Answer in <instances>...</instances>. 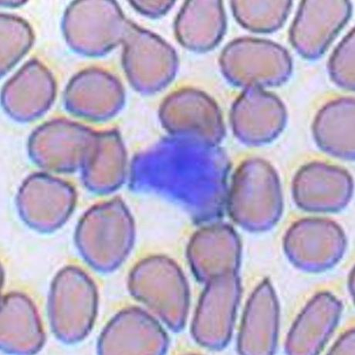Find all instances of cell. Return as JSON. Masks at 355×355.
<instances>
[{"mask_svg":"<svg viewBox=\"0 0 355 355\" xmlns=\"http://www.w3.org/2000/svg\"><path fill=\"white\" fill-rule=\"evenodd\" d=\"M291 1L232 2L239 24L252 32L266 33L278 31L292 8Z\"/></svg>","mask_w":355,"mask_h":355,"instance_id":"cell-17","label":"cell"},{"mask_svg":"<svg viewBox=\"0 0 355 355\" xmlns=\"http://www.w3.org/2000/svg\"><path fill=\"white\" fill-rule=\"evenodd\" d=\"M355 101L334 99L320 108L313 122V139L324 153L344 161L355 159Z\"/></svg>","mask_w":355,"mask_h":355,"instance_id":"cell-12","label":"cell"},{"mask_svg":"<svg viewBox=\"0 0 355 355\" xmlns=\"http://www.w3.org/2000/svg\"><path fill=\"white\" fill-rule=\"evenodd\" d=\"M74 202L72 187L46 173L30 176L18 196L19 209L24 220L40 231L59 227L71 214Z\"/></svg>","mask_w":355,"mask_h":355,"instance_id":"cell-9","label":"cell"},{"mask_svg":"<svg viewBox=\"0 0 355 355\" xmlns=\"http://www.w3.org/2000/svg\"><path fill=\"white\" fill-rule=\"evenodd\" d=\"M353 28L334 51L329 62V71L337 86L354 92V37Z\"/></svg>","mask_w":355,"mask_h":355,"instance_id":"cell-18","label":"cell"},{"mask_svg":"<svg viewBox=\"0 0 355 355\" xmlns=\"http://www.w3.org/2000/svg\"><path fill=\"white\" fill-rule=\"evenodd\" d=\"M125 92L113 79L87 80L67 89L64 105L67 111L81 119L103 121L117 115L125 105Z\"/></svg>","mask_w":355,"mask_h":355,"instance_id":"cell-14","label":"cell"},{"mask_svg":"<svg viewBox=\"0 0 355 355\" xmlns=\"http://www.w3.org/2000/svg\"><path fill=\"white\" fill-rule=\"evenodd\" d=\"M135 240L133 218L118 199L97 205L79 225L77 241L89 262L101 269H112L129 254Z\"/></svg>","mask_w":355,"mask_h":355,"instance_id":"cell-2","label":"cell"},{"mask_svg":"<svg viewBox=\"0 0 355 355\" xmlns=\"http://www.w3.org/2000/svg\"><path fill=\"white\" fill-rule=\"evenodd\" d=\"M3 94V105L10 117L31 121L43 115L53 104L55 90L50 82L10 84Z\"/></svg>","mask_w":355,"mask_h":355,"instance_id":"cell-16","label":"cell"},{"mask_svg":"<svg viewBox=\"0 0 355 355\" xmlns=\"http://www.w3.org/2000/svg\"><path fill=\"white\" fill-rule=\"evenodd\" d=\"M81 171L85 186L96 193H111L124 184L128 156L116 130L98 133L92 152Z\"/></svg>","mask_w":355,"mask_h":355,"instance_id":"cell-11","label":"cell"},{"mask_svg":"<svg viewBox=\"0 0 355 355\" xmlns=\"http://www.w3.org/2000/svg\"><path fill=\"white\" fill-rule=\"evenodd\" d=\"M351 15L347 1L302 2L291 27L293 46L306 59L322 57Z\"/></svg>","mask_w":355,"mask_h":355,"instance_id":"cell-8","label":"cell"},{"mask_svg":"<svg viewBox=\"0 0 355 355\" xmlns=\"http://www.w3.org/2000/svg\"><path fill=\"white\" fill-rule=\"evenodd\" d=\"M159 119L173 137L220 146L226 126L220 107L209 95L196 89H182L163 101Z\"/></svg>","mask_w":355,"mask_h":355,"instance_id":"cell-5","label":"cell"},{"mask_svg":"<svg viewBox=\"0 0 355 355\" xmlns=\"http://www.w3.org/2000/svg\"><path fill=\"white\" fill-rule=\"evenodd\" d=\"M351 186L352 177L345 168L323 162L306 164L295 178L298 202L315 209L340 207L347 199Z\"/></svg>","mask_w":355,"mask_h":355,"instance_id":"cell-10","label":"cell"},{"mask_svg":"<svg viewBox=\"0 0 355 355\" xmlns=\"http://www.w3.org/2000/svg\"><path fill=\"white\" fill-rule=\"evenodd\" d=\"M230 119L239 141L248 146H262L283 132L288 111L277 95L262 88H247L232 106Z\"/></svg>","mask_w":355,"mask_h":355,"instance_id":"cell-7","label":"cell"},{"mask_svg":"<svg viewBox=\"0 0 355 355\" xmlns=\"http://www.w3.org/2000/svg\"><path fill=\"white\" fill-rule=\"evenodd\" d=\"M220 64L225 77L244 89L281 86L289 79L293 66L284 47L255 38L232 41L225 47Z\"/></svg>","mask_w":355,"mask_h":355,"instance_id":"cell-4","label":"cell"},{"mask_svg":"<svg viewBox=\"0 0 355 355\" xmlns=\"http://www.w3.org/2000/svg\"><path fill=\"white\" fill-rule=\"evenodd\" d=\"M181 43L194 51L214 49L226 31V15L222 2H188L176 22Z\"/></svg>","mask_w":355,"mask_h":355,"instance_id":"cell-13","label":"cell"},{"mask_svg":"<svg viewBox=\"0 0 355 355\" xmlns=\"http://www.w3.org/2000/svg\"><path fill=\"white\" fill-rule=\"evenodd\" d=\"M228 197L230 214L241 227L250 230L269 227L279 208L276 169L263 159L243 161L233 175Z\"/></svg>","mask_w":355,"mask_h":355,"instance_id":"cell-3","label":"cell"},{"mask_svg":"<svg viewBox=\"0 0 355 355\" xmlns=\"http://www.w3.org/2000/svg\"><path fill=\"white\" fill-rule=\"evenodd\" d=\"M131 172L136 189L166 195L207 220L223 209L230 163L220 146L171 136L140 154Z\"/></svg>","mask_w":355,"mask_h":355,"instance_id":"cell-1","label":"cell"},{"mask_svg":"<svg viewBox=\"0 0 355 355\" xmlns=\"http://www.w3.org/2000/svg\"><path fill=\"white\" fill-rule=\"evenodd\" d=\"M98 132L73 121L58 119L41 125L31 136L29 154L47 172L81 169L96 142Z\"/></svg>","mask_w":355,"mask_h":355,"instance_id":"cell-6","label":"cell"},{"mask_svg":"<svg viewBox=\"0 0 355 355\" xmlns=\"http://www.w3.org/2000/svg\"><path fill=\"white\" fill-rule=\"evenodd\" d=\"M189 257L197 268H230L238 261L240 243L226 225H214L197 232L189 245Z\"/></svg>","mask_w":355,"mask_h":355,"instance_id":"cell-15","label":"cell"}]
</instances>
